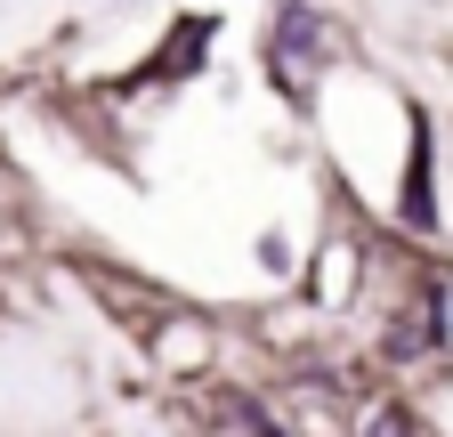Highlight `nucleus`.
I'll return each instance as SVG.
<instances>
[{
  "mask_svg": "<svg viewBox=\"0 0 453 437\" xmlns=\"http://www.w3.org/2000/svg\"><path fill=\"white\" fill-rule=\"evenodd\" d=\"M429 316H437V292H429V300H421V308L405 316V333H396V349H405V356H421V349L437 341V333H429Z\"/></svg>",
  "mask_w": 453,
  "mask_h": 437,
  "instance_id": "f03ea898",
  "label": "nucleus"
},
{
  "mask_svg": "<svg viewBox=\"0 0 453 437\" xmlns=\"http://www.w3.org/2000/svg\"><path fill=\"white\" fill-rule=\"evenodd\" d=\"M365 437H413V421L396 413V405H372V413H365Z\"/></svg>",
  "mask_w": 453,
  "mask_h": 437,
  "instance_id": "7ed1b4c3",
  "label": "nucleus"
},
{
  "mask_svg": "<svg viewBox=\"0 0 453 437\" xmlns=\"http://www.w3.org/2000/svg\"><path fill=\"white\" fill-rule=\"evenodd\" d=\"M316 25H308V9H283V49H275V58H283V73H292V81H308V58H316Z\"/></svg>",
  "mask_w": 453,
  "mask_h": 437,
  "instance_id": "f257e3e1",
  "label": "nucleus"
}]
</instances>
